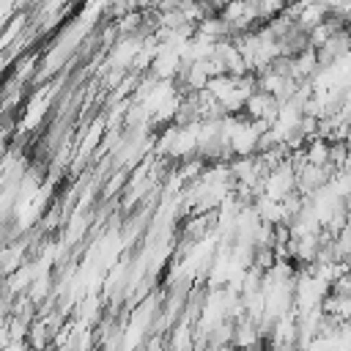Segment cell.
Wrapping results in <instances>:
<instances>
[{"label": "cell", "instance_id": "cell-1", "mask_svg": "<svg viewBox=\"0 0 351 351\" xmlns=\"http://www.w3.org/2000/svg\"><path fill=\"white\" fill-rule=\"evenodd\" d=\"M280 107H282V104H280L271 93L258 90V93L250 96V101H247V107H244V115H247L250 121H255V123L271 126V123L280 118Z\"/></svg>", "mask_w": 351, "mask_h": 351}, {"label": "cell", "instance_id": "cell-2", "mask_svg": "<svg viewBox=\"0 0 351 351\" xmlns=\"http://www.w3.org/2000/svg\"><path fill=\"white\" fill-rule=\"evenodd\" d=\"M343 266H346V277H351V258H348V261H346Z\"/></svg>", "mask_w": 351, "mask_h": 351}]
</instances>
